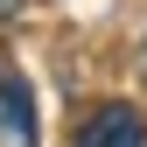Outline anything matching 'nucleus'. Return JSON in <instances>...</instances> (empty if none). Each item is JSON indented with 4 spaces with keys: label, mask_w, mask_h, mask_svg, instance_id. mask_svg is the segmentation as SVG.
Returning <instances> with one entry per match:
<instances>
[{
    "label": "nucleus",
    "mask_w": 147,
    "mask_h": 147,
    "mask_svg": "<svg viewBox=\"0 0 147 147\" xmlns=\"http://www.w3.org/2000/svg\"><path fill=\"white\" fill-rule=\"evenodd\" d=\"M0 140L35 147V98H28V77L14 63H0Z\"/></svg>",
    "instance_id": "1"
},
{
    "label": "nucleus",
    "mask_w": 147,
    "mask_h": 147,
    "mask_svg": "<svg viewBox=\"0 0 147 147\" xmlns=\"http://www.w3.org/2000/svg\"><path fill=\"white\" fill-rule=\"evenodd\" d=\"M77 147H147V119L133 105H98L77 126Z\"/></svg>",
    "instance_id": "2"
},
{
    "label": "nucleus",
    "mask_w": 147,
    "mask_h": 147,
    "mask_svg": "<svg viewBox=\"0 0 147 147\" xmlns=\"http://www.w3.org/2000/svg\"><path fill=\"white\" fill-rule=\"evenodd\" d=\"M0 7H7V0H0Z\"/></svg>",
    "instance_id": "3"
}]
</instances>
